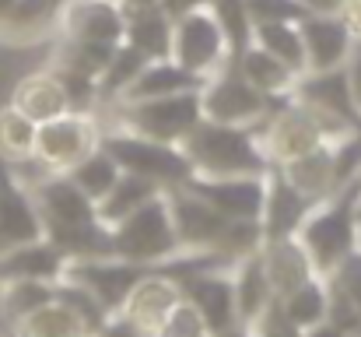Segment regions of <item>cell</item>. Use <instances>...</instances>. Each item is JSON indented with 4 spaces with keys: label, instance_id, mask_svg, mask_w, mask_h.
Returning a JSON list of instances; mask_svg holds the SVG:
<instances>
[{
    "label": "cell",
    "instance_id": "cell-1",
    "mask_svg": "<svg viewBox=\"0 0 361 337\" xmlns=\"http://www.w3.org/2000/svg\"><path fill=\"white\" fill-rule=\"evenodd\" d=\"M28 190H32V201L42 218V235L67 260L113 256L109 228L99 222L95 201L67 172H49V176L35 179Z\"/></svg>",
    "mask_w": 361,
    "mask_h": 337
},
{
    "label": "cell",
    "instance_id": "cell-2",
    "mask_svg": "<svg viewBox=\"0 0 361 337\" xmlns=\"http://www.w3.org/2000/svg\"><path fill=\"white\" fill-rule=\"evenodd\" d=\"M252 130H256V141H259L267 165L277 169V165H284V162H291V158H298V155H305V151H312L326 141H337V137H344L348 130H358V126L312 110V106H305L302 99L291 95V99L277 102Z\"/></svg>",
    "mask_w": 361,
    "mask_h": 337
},
{
    "label": "cell",
    "instance_id": "cell-3",
    "mask_svg": "<svg viewBox=\"0 0 361 337\" xmlns=\"http://www.w3.org/2000/svg\"><path fill=\"white\" fill-rule=\"evenodd\" d=\"M179 148H183V155L190 162V172L204 176V179L267 176L270 172L252 126H232V123L200 119Z\"/></svg>",
    "mask_w": 361,
    "mask_h": 337
},
{
    "label": "cell",
    "instance_id": "cell-4",
    "mask_svg": "<svg viewBox=\"0 0 361 337\" xmlns=\"http://www.w3.org/2000/svg\"><path fill=\"white\" fill-rule=\"evenodd\" d=\"M358 194L361 183L337 190L330 201H319L295 232L319 278H326L341 260H348L355 253V201H358Z\"/></svg>",
    "mask_w": 361,
    "mask_h": 337
},
{
    "label": "cell",
    "instance_id": "cell-5",
    "mask_svg": "<svg viewBox=\"0 0 361 337\" xmlns=\"http://www.w3.org/2000/svg\"><path fill=\"white\" fill-rule=\"evenodd\" d=\"M109 242H113V256H120L126 264H137V267H147V271H154L165 260H172L176 253H183L165 190L158 197H151L147 204H140L123 222L113 225Z\"/></svg>",
    "mask_w": 361,
    "mask_h": 337
},
{
    "label": "cell",
    "instance_id": "cell-6",
    "mask_svg": "<svg viewBox=\"0 0 361 337\" xmlns=\"http://www.w3.org/2000/svg\"><path fill=\"white\" fill-rule=\"evenodd\" d=\"M102 134L106 126L92 110H71L35 126L32 162L42 172H71L81 158H88L102 144Z\"/></svg>",
    "mask_w": 361,
    "mask_h": 337
},
{
    "label": "cell",
    "instance_id": "cell-7",
    "mask_svg": "<svg viewBox=\"0 0 361 337\" xmlns=\"http://www.w3.org/2000/svg\"><path fill=\"white\" fill-rule=\"evenodd\" d=\"M116 119L113 126H123L130 134L161 141V144H183L190 130L204 119L200 112V88L197 92H179V95H161V99H144V102H120L113 106Z\"/></svg>",
    "mask_w": 361,
    "mask_h": 337
},
{
    "label": "cell",
    "instance_id": "cell-8",
    "mask_svg": "<svg viewBox=\"0 0 361 337\" xmlns=\"http://www.w3.org/2000/svg\"><path fill=\"white\" fill-rule=\"evenodd\" d=\"M102 148L116 158V165H120L123 172L144 176V179L158 183L161 190L179 187V183H186V179L193 176V172H190V162H186V155H183L179 144H161V141L130 134V130H123V126H106Z\"/></svg>",
    "mask_w": 361,
    "mask_h": 337
},
{
    "label": "cell",
    "instance_id": "cell-9",
    "mask_svg": "<svg viewBox=\"0 0 361 337\" xmlns=\"http://www.w3.org/2000/svg\"><path fill=\"white\" fill-rule=\"evenodd\" d=\"M172 60L200 81L214 78L218 71H225L232 64L228 39L207 7L172 18Z\"/></svg>",
    "mask_w": 361,
    "mask_h": 337
},
{
    "label": "cell",
    "instance_id": "cell-10",
    "mask_svg": "<svg viewBox=\"0 0 361 337\" xmlns=\"http://www.w3.org/2000/svg\"><path fill=\"white\" fill-rule=\"evenodd\" d=\"M277 102L259 95L239 71L228 64L214 78L200 85V112L211 123H232V126H256Z\"/></svg>",
    "mask_w": 361,
    "mask_h": 337
},
{
    "label": "cell",
    "instance_id": "cell-11",
    "mask_svg": "<svg viewBox=\"0 0 361 337\" xmlns=\"http://www.w3.org/2000/svg\"><path fill=\"white\" fill-rule=\"evenodd\" d=\"M169 211H172V225L179 235V246L190 253H221L225 232H228V218L218 215L200 194H193L186 183L169 187L165 190Z\"/></svg>",
    "mask_w": 361,
    "mask_h": 337
},
{
    "label": "cell",
    "instance_id": "cell-12",
    "mask_svg": "<svg viewBox=\"0 0 361 337\" xmlns=\"http://www.w3.org/2000/svg\"><path fill=\"white\" fill-rule=\"evenodd\" d=\"M186 187L193 194H200L228 222H259V215H263L267 176H221V179L190 176Z\"/></svg>",
    "mask_w": 361,
    "mask_h": 337
},
{
    "label": "cell",
    "instance_id": "cell-13",
    "mask_svg": "<svg viewBox=\"0 0 361 337\" xmlns=\"http://www.w3.org/2000/svg\"><path fill=\"white\" fill-rule=\"evenodd\" d=\"M126 28L123 0H67L60 18V39L95 42V46H120Z\"/></svg>",
    "mask_w": 361,
    "mask_h": 337
},
{
    "label": "cell",
    "instance_id": "cell-14",
    "mask_svg": "<svg viewBox=\"0 0 361 337\" xmlns=\"http://www.w3.org/2000/svg\"><path fill=\"white\" fill-rule=\"evenodd\" d=\"M144 271H147V267L126 264L120 256H88V260H67L63 278L85 285V288L106 306V313H116L123 306V299L130 295V288L140 281Z\"/></svg>",
    "mask_w": 361,
    "mask_h": 337
},
{
    "label": "cell",
    "instance_id": "cell-15",
    "mask_svg": "<svg viewBox=\"0 0 361 337\" xmlns=\"http://www.w3.org/2000/svg\"><path fill=\"white\" fill-rule=\"evenodd\" d=\"M179 302H183V288L176 278H169L161 271H144L116 313H123L144 337H154Z\"/></svg>",
    "mask_w": 361,
    "mask_h": 337
},
{
    "label": "cell",
    "instance_id": "cell-16",
    "mask_svg": "<svg viewBox=\"0 0 361 337\" xmlns=\"http://www.w3.org/2000/svg\"><path fill=\"white\" fill-rule=\"evenodd\" d=\"M46 239L42 235V218L32 201V190L18 179V172L0 162V253Z\"/></svg>",
    "mask_w": 361,
    "mask_h": 337
},
{
    "label": "cell",
    "instance_id": "cell-17",
    "mask_svg": "<svg viewBox=\"0 0 361 337\" xmlns=\"http://www.w3.org/2000/svg\"><path fill=\"white\" fill-rule=\"evenodd\" d=\"M305 46V74L309 71H337L355 49V32L341 14H305L298 21Z\"/></svg>",
    "mask_w": 361,
    "mask_h": 337
},
{
    "label": "cell",
    "instance_id": "cell-18",
    "mask_svg": "<svg viewBox=\"0 0 361 337\" xmlns=\"http://www.w3.org/2000/svg\"><path fill=\"white\" fill-rule=\"evenodd\" d=\"M232 267H218V271H200L186 281H179L183 299H190L197 306V313L204 317V324L211 327V334L221 337L239 327V313H235V292H232Z\"/></svg>",
    "mask_w": 361,
    "mask_h": 337
},
{
    "label": "cell",
    "instance_id": "cell-19",
    "mask_svg": "<svg viewBox=\"0 0 361 337\" xmlns=\"http://www.w3.org/2000/svg\"><path fill=\"white\" fill-rule=\"evenodd\" d=\"M67 0H14L7 18L0 21L4 46H32L60 32Z\"/></svg>",
    "mask_w": 361,
    "mask_h": 337
},
{
    "label": "cell",
    "instance_id": "cell-20",
    "mask_svg": "<svg viewBox=\"0 0 361 337\" xmlns=\"http://www.w3.org/2000/svg\"><path fill=\"white\" fill-rule=\"evenodd\" d=\"M259 260H263L267 281H270V288H274V299H284L288 292H295L298 285H305L309 278H316V267H312L305 246L298 242V235L263 239Z\"/></svg>",
    "mask_w": 361,
    "mask_h": 337
},
{
    "label": "cell",
    "instance_id": "cell-21",
    "mask_svg": "<svg viewBox=\"0 0 361 337\" xmlns=\"http://www.w3.org/2000/svg\"><path fill=\"white\" fill-rule=\"evenodd\" d=\"M11 106L18 112H25L32 123H46V119H56V116L74 110L71 92H67V85L60 81V74L53 67L25 74L11 92Z\"/></svg>",
    "mask_w": 361,
    "mask_h": 337
},
{
    "label": "cell",
    "instance_id": "cell-22",
    "mask_svg": "<svg viewBox=\"0 0 361 337\" xmlns=\"http://www.w3.org/2000/svg\"><path fill=\"white\" fill-rule=\"evenodd\" d=\"M123 42L133 46L144 60L172 57V14L161 4H133V7H126Z\"/></svg>",
    "mask_w": 361,
    "mask_h": 337
},
{
    "label": "cell",
    "instance_id": "cell-23",
    "mask_svg": "<svg viewBox=\"0 0 361 337\" xmlns=\"http://www.w3.org/2000/svg\"><path fill=\"white\" fill-rule=\"evenodd\" d=\"M316 204L305 201L277 169L267 172V201H263V215H259V228L263 239H281V235H295L298 225L305 222V215Z\"/></svg>",
    "mask_w": 361,
    "mask_h": 337
},
{
    "label": "cell",
    "instance_id": "cell-24",
    "mask_svg": "<svg viewBox=\"0 0 361 337\" xmlns=\"http://www.w3.org/2000/svg\"><path fill=\"white\" fill-rule=\"evenodd\" d=\"M63 267H67V256L49 239H35V242L0 253V285H7V281H60Z\"/></svg>",
    "mask_w": 361,
    "mask_h": 337
},
{
    "label": "cell",
    "instance_id": "cell-25",
    "mask_svg": "<svg viewBox=\"0 0 361 337\" xmlns=\"http://www.w3.org/2000/svg\"><path fill=\"white\" fill-rule=\"evenodd\" d=\"M277 172H281L305 201H312V204L330 201V197L337 194L330 141L319 144V148H312V151H305V155H298V158H291V162H284V165H277Z\"/></svg>",
    "mask_w": 361,
    "mask_h": 337
},
{
    "label": "cell",
    "instance_id": "cell-26",
    "mask_svg": "<svg viewBox=\"0 0 361 337\" xmlns=\"http://www.w3.org/2000/svg\"><path fill=\"white\" fill-rule=\"evenodd\" d=\"M232 64H235V71H239L259 95H267V99H274V102L291 99V95H295V85H298V78H302V74H295L291 67H284L277 57H270L267 49H259L256 42H249L239 57H232Z\"/></svg>",
    "mask_w": 361,
    "mask_h": 337
},
{
    "label": "cell",
    "instance_id": "cell-27",
    "mask_svg": "<svg viewBox=\"0 0 361 337\" xmlns=\"http://www.w3.org/2000/svg\"><path fill=\"white\" fill-rule=\"evenodd\" d=\"M295 99H302L305 106L326 112V116H337L344 123H355L361 126L358 112L351 106V92H348V78H344V67L337 71H309L298 78L295 85Z\"/></svg>",
    "mask_w": 361,
    "mask_h": 337
},
{
    "label": "cell",
    "instance_id": "cell-28",
    "mask_svg": "<svg viewBox=\"0 0 361 337\" xmlns=\"http://www.w3.org/2000/svg\"><path fill=\"white\" fill-rule=\"evenodd\" d=\"M204 81L193 78L190 71H183L172 57L165 60H147L140 67V74L133 78V85L123 92L120 102H144V99H161V95H179V92H197ZM116 102V106H120Z\"/></svg>",
    "mask_w": 361,
    "mask_h": 337
},
{
    "label": "cell",
    "instance_id": "cell-29",
    "mask_svg": "<svg viewBox=\"0 0 361 337\" xmlns=\"http://www.w3.org/2000/svg\"><path fill=\"white\" fill-rule=\"evenodd\" d=\"M232 278V292H235V313H239V327H245L252 317H259L270 302H274V288L267 281V271H263V260H259V249L256 253H245L232 264L228 271Z\"/></svg>",
    "mask_w": 361,
    "mask_h": 337
},
{
    "label": "cell",
    "instance_id": "cell-30",
    "mask_svg": "<svg viewBox=\"0 0 361 337\" xmlns=\"http://www.w3.org/2000/svg\"><path fill=\"white\" fill-rule=\"evenodd\" d=\"M14 337H92L88 324L60 299H49L46 306L32 309L28 317L7 324Z\"/></svg>",
    "mask_w": 361,
    "mask_h": 337
},
{
    "label": "cell",
    "instance_id": "cell-31",
    "mask_svg": "<svg viewBox=\"0 0 361 337\" xmlns=\"http://www.w3.org/2000/svg\"><path fill=\"white\" fill-rule=\"evenodd\" d=\"M158 194H161L158 183H151V179H144V176H133V172H120V179L113 183V190L95 204L99 222L106 225V228H113L116 222H123L126 215H133L140 204H147V201L158 197Z\"/></svg>",
    "mask_w": 361,
    "mask_h": 337
},
{
    "label": "cell",
    "instance_id": "cell-32",
    "mask_svg": "<svg viewBox=\"0 0 361 337\" xmlns=\"http://www.w3.org/2000/svg\"><path fill=\"white\" fill-rule=\"evenodd\" d=\"M252 42L270 57H277L295 74H305V46H302L298 21H259L252 28Z\"/></svg>",
    "mask_w": 361,
    "mask_h": 337
},
{
    "label": "cell",
    "instance_id": "cell-33",
    "mask_svg": "<svg viewBox=\"0 0 361 337\" xmlns=\"http://www.w3.org/2000/svg\"><path fill=\"white\" fill-rule=\"evenodd\" d=\"M281 306H284V313L302 327V331H312V327H319L323 320H326V313H330V285H326V278H309L305 285H298L295 292H288L284 299H277Z\"/></svg>",
    "mask_w": 361,
    "mask_h": 337
},
{
    "label": "cell",
    "instance_id": "cell-34",
    "mask_svg": "<svg viewBox=\"0 0 361 337\" xmlns=\"http://www.w3.org/2000/svg\"><path fill=\"white\" fill-rule=\"evenodd\" d=\"M35 126L25 112H18L11 102L0 110V162L25 165L35 151Z\"/></svg>",
    "mask_w": 361,
    "mask_h": 337
},
{
    "label": "cell",
    "instance_id": "cell-35",
    "mask_svg": "<svg viewBox=\"0 0 361 337\" xmlns=\"http://www.w3.org/2000/svg\"><path fill=\"white\" fill-rule=\"evenodd\" d=\"M147 60L133 49V46H126L120 42L116 49H113V57H109V64H106V71H102V78H99V85H95V92H99V102H106V106H116L123 99V92L133 85V78L140 74V67H144Z\"/></svg>",
    "mask_w": 361,
    "mask_h": 337
},
{
    "label": "cell",
    "instance_id": "cell-36",
    "mask_svg": "<svg viewBox=\"0 0 361 337\" xmlns=\"http://www.w3.org/2000/svg\"><path fill=\"white\" fill-rule=\"evenodd\" d=\"M49 299H56V281H7L0 285V320L14 324Z\"/></svg>",
    "mask_w": 361,
    "mask_h": 337
},
{
    "label": "cell",
    "instance_id": "cell-37",
    "mask_svg": "<svg viewBox=\"0 0 361 337\" xmlns=\"http://www.w3.org/2000/svg\"><path fill=\"white\" fill-rule=\"evenodd\" d=\"M120 172H123V169L116 165V158H113V155H109V151L99 144V148H95L88 158H81V162H78V165H74L67 176H71V179H74V183H78V187H81V190H85V194H88L95 204H99V201L113 190V183L120 179Z\"/></svg>",
    "mask_w": 361,
    "mask_h": 337
},
{
    "label": "cell",
    "instance_id": "cell-38",
    "mask_svg": "<svg viewBox=\"0 0 361 337\" xmlns=\"http://www.w3.org/2000/svg\"><path fill=\"white\" fill-rule=\"evenodd\" d=\"M207 11L221 25L232 57H239L242 49L252 42V28H256L252 25V14H249V4L245 0H207Z\"/></svg>",
    "mask_w": 361,
    "mask_h": 337
},
{
    "label": "cell",
    "instance_id": "cell-39",
    "mask_svg": "<svg viewBox=\"0 0 361 337\" xmlns=\"http://www.w3.org/2000/svg\"><path fill=\"white\" fill-rule=\"evenodd\" d=\"M249 337H305V331L284 313V306L274 299L259 317H252L245 327H242Z\"/></svg>",
    "mask_w": 361,
    "mask_h": 337
},
{
    "label": "cell",
    "instance_id": "cell-40",
    "mask_svg": "<svg viewBox=\"0 0 361 337\" xmlns=\"http://www.w3.org/2000/svg\"><path fill=\"white\" fill-rule=\"evenodd\" d=\"M154 337H214V334H211V327L204 324V317L197 313V306H193L190 299H183V302L169 313V320L158 327Z\"/></svg>",
    "mask_w": 361,
    "mask_h": 337
},
{
    "label": "cell",
    "instance_id": "cell-41",
    "mask_svg": "<svg viewBox=\"0 0 361 337\" xmlns=\"http://www.w3.org/2000/svg\"><path fill=\"white\" fill-rule=\"evenodd\" d=\"M326 285H330L337 295H344L361 313V253H351L348 260H341V264L326 274Z\"/></svg>",
    "mask_w": 361,
    "mask_h": 337
},
{
    "label": "cell",
    "instance_id": "cell-42",
    "mask_svg": "<svg viewBox=\"0 0 361 337\" xmlns=\"http://www.w3.org/2000/svg\"><path fill=\"white\" fill-rule=\"evenodd\" d=\"M245 4H249L252 25H259V21H302L305 18L298 0H245Z\"/></svg>",
    "mask_w": 361,
    "mask_h": 337
},
{
    "label": "cell",
    "instance_id": "cell-43",
    "mask_svg": "<svg viewBox=\"0 0 361 337\" xmlns=\"http://www.w3.org/2000/svg\"><path fill=\"white\" fill-rule=\"evenodd\" d=\"M344 78H348V92H351V106L361 119V39H355V49L344 60Z\"/></svg>",
    "mask_w": 361,
    "mask_h": 337
},
{
    "label": "cell",
    "instance_id": "cell-44",
    "mask_svg": "<svg viewBox=\"0 0 361 337\" xmlns=\"http://www.w3.org/2000/svg\"><path fill=\"white\" fill-rule=\"evenodd\" d=\"M95 337H144V334H140V331H137L123 313H109V317H106V324L95 331Z\"/></svg>",
    "mask_w": 361,
    "mask_h": 337
},
{
    "label": "cell",
    "instance_id": "cell-45",
    "mask_svg": "<svg viewBox=\"0 0 361 337\" xmlns=\"http://www.w3.org/2000/svg\"><path fill=\"white\" fill-rule=\"evenodd\" d=\"M341 18L351 25V32L361 39V0H341Z\"/></svg>",
    "mask_w": 361,
    "mask_h": 337
},
{
    "label": "cell",
    "instance_id": "cell-46",
    "mask_svg": "<svg viewBox=\"0 0 361 337\" xmlns=\"http://www.w3.org/2000/svg\"><path fill=\"white\" fill-rule=\"evenodd\" d=\"M305 14H341V0H298Z\"/></svg>",
    "mask_w": 361,
    "mask_h": 337
},
{
    "label": "cell",
    "instance_id": "cell-47",
    "mask_svg": "<svg viewBox=\"0 0 361 337\" xmlns=\"http://www.w3.org/2000/svg\"><path fill=\"white\" fill-rule=\"evenodd\" d=\"M172 18H179V14H186V11H197V7H207V0H158Z\"/></svg>",
    "mask_w": 361,
    "mask_h": 337
},
{
    "label": "cell",
    "instance_id": "cell-48",
    "mask_svg": "<svg viewBox=\"0 0 361 337\" xmlns=\"http://www.w3.org/2000/svg\"><path fill=\"white\" fill-rule=\"evenodd\" d=\"M305 337H355V334H351V331H344V327H337V324H330V320H323L319 327L305 331Z\"/></svg>",
    "mask_w": 361,
    "mask_h": 337
},
{
    "label": "cell",
    "instance_id": "cell-49",
    "mask_svg": "<svg viewBox=\"0 0 361 337\" xmlns=\"http://www.w3.org/2000/svg\"><path fill=\"white\" fill-rule=\"evenodd\" d=\"M355 253H361V194L355 201Z\"/></svg>",
    "mask_w": 361,
    "mask_h": 337
},
{
    "label": "cell",
    "instance_id": "cell-50",
    "mask_svg": "<svg viewBox=\"0 0 361 337\" xmlns=\"http://www.w3.org/2000/svg\"><path fill=\"white\" fill-rule=\"evenodd\" d=\"M11 4H14V0H0V21L7 18V11H11Z\"/></svg>",
    "mask_w": 361,
    "mask_h": 337
},
{
    "label": "cell",
    "instance_id": "cell-51",
    "mask_svg": "<svg viewBox=\"0 0 361 337\" xmlns=\"http://www.w3.org/2000/svg\"><path fill=\"white\" fill-rule=\"evenodd\" d=\"M221 337H249V334H245L242 327H235V331H228V334H221Z\"/></svg>",
    "mask_w": 361,
    "mask_h": 337
},
{
    "label": "cell",
    "instance_id": "cell-52",
    "mask_svg": "<svg viewBox=\"0 0 361 337\" xmlns=\"http://www.w3.org/2000/svg\"><path fill=\"white\" fill-rule=\"evenodd\" d=\"M126 7H133V4H158V0H123Z\"/></svg>",
    "mask_w": 361,
    "mask_h": 337
},
{
    "label": "cell",
    "instance_id": "cell-53",
    "mask_svg": "<svg viewBox=\"0 0 361 337\" xmlns=\"http://www.w3.org/2000/svg\"><path fill=\"white\" fill-rule=\"evenodd\" d=\"M0 337H14L11 331H7V324H4V331H0Z\"/></svg>",
    "mask_w": 361,
    "mask_h": 337
},
{
    "label": "cell",
    "instance_id": "cell-54",
    "mask_svg": "<svg viewBox=\"0 0 361 337\" xmlns=\"http://www.w3.org/2000/svg\"><path fill=\"white\" fill-rule=\"evenodd\" d=\"M0 331H4V327H0Z\"/></svg>",
    "mask_w": 361,
    "mask_h": 337
}]
</instances>
